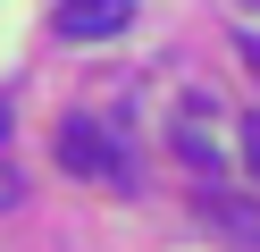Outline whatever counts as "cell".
Masks as SVG:
<instances>
[{"label": "cell", "mask_w": 260, "mask_h": 252, "mask_svg": "<svg viewBox=\"0 0 260 252\" xmlns=\"http://www.w3.org/2000/svg\"><path fill=\"white\" fill-rule=\"evenodd\" d=\"M59 168L84 185H135V168H126L118 134L101 126V118H59Z\"/></svg>", "instance_id": "1"}, {"label": "cell", "mask_w": 260, "mask_h": 252, "mask_svg": "<svg viewBox=\"0 0 260 252\" xmlns=\"http://www.w3.org/2000/svg\"><path fill=\"white\" fill-rule=\"evenodd\" d=\"M135 25V0H59L51 9V34L59 42H109V34Z\"/></svg>", "instance_id": "2"}, {"label": "cell", "mask_w": 260, "mask_h": 252, "mask_svg": "<svg viewBox=\"0 0 260 252\" xmlns=\"http://www.w3.org/2000/svg\"><path fill=\"white\" fill-rule=\"evenodd\" d=\"M202 218H210V235H218V244L260 252V202H252V193H226V185L202 177Z\"/></svg>", "instance_id": "3"}, {"label": "cell", "mask_w": 260, "mask_h": 252, "mask_svg": "<svg viewBox=\"0 0 260 252\" xmlns=\"http://www.w3.org/2000/svg\"><path fill=\"white\" fill-rule=\"evenodd\" d=\"M176 160H185L193 177H210V168H218V151H210V134H202V101L176 118Z\"/></svg>", "instance_id": "4"}, {"label": "cell", "mask_w": 260, "mask_h": 252, "mask_svg": "<svg viewBox=\"0 0 260 252\" xmlns=\"http://www.w3.org/2000/svg\"><path fill=\"white\" fill-rule=\"evenodd\" d=\"M243 168H252V185H260V109L243 118Z\"/></svg>", "instance_id": "5"}, {"label": "cell", "mask_w": 260, "mask_h": 252, "mask_svg": "<svg viewBox=\"0 0 260 252\" xmlns=\"http://www.w3.org/2000/svg\"><path fill=\"white\" fill-rule=\"evenodd\" d=\"M243 67H252V76H260V34H243Z\"/></svg>", "instance_id": "6"}, {"label": "cell", "mask_w": 260, "mask_h": 252, "mask_svg": "<svg viewBox=\"0 0 260 252\" xmlns=\"http://www.w3.org/2000/svg\"><path fill=\"white\" fill-rule=\"evenodd\" d=\"M17 193H25V185H17V177H9V168H0V202H17Z\"/></svg>", "instance_id": "7"}, {"label": "cell", "mask_w": 260, "mask_h": 252, "mask_svg": "<svg viewBox=\"0 0 260 252\" xmlns=\"http://www.w3.org/2000/svg\"><path fill=\"white\" fill-rule=\"evenodd\" d=\"M0 143H9V101H0Z\"/></svg>", "instance_id": "8"}]
</instances>
